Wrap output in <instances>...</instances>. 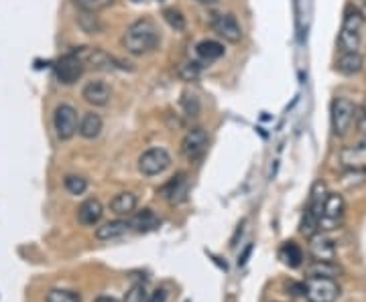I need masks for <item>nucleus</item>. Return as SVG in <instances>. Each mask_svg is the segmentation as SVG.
<instances>
[{"label":"nucleus","mask_w":366,"mask_h":302,"mask_svg":"<svg viewBox=\"0 0 366 302\" xmlns=\"http://www.w3.org/2000/svg\"><path fill=\"white\" fill-rule=\"evenodd\" d=\"M159 41H161V35H159V29L153 20L138 19L126 27L124 35L120 39V45L126 53L140 57L151 53L159 45Z\"/></svg>","instance_id":"f257e3e1"},{"label":"nucleus","mask_w":366,"mask_h":302,"mask_svg":"<svg viewBox=\"0 0 366 302\" xmlns=\"http://www.w3.org/2000/svg\"><path fill=\"white\" fill-rule=\"evenodd\" d=\"M362 17L356 8H348L344 20H342V29L338 35V47L342 53H352L358 51L360 41H362Z\"/></svg>","instance_id":"f03ea898"},{"label":"nucleus","mask_w":366,"mask_h":302,"mask_svg":"<svg viewBox=\"0 0 366 302\" xmlns=\"http://www.w3.org/2000/svg\"><path fill=\"white\" fill-rule=\"evenodd\" d=\"M356 112H358V108L348 97H336L332 102L329 118H332V130L336 136H346L350 132V128L356 120Z\"/></svg>","instance_id":"7ed1b4c3"},{"label":"nucleus","mask_w":366,"mask_h":302,"mask_svg":"<svg viewBox=\"0 0 366 302\" xmlns=\"http://www.w3.org/2000/svg\"><path fill=\"white\" fill-rule=\"evenodd\" d=\"M303 294L308 302H336L340 296V284L334 278H306Z\"/></svg>","instance_id":"20e7f679"},{"label":"nucleus","mask_w":366,"mask_h":302,"mask_svg":"<svg viewBox=\"0 0 366 302\" xmlns=\"http://www.w3.org/2000/svg\"><path fill=\"white\" fill-rule=\"evenodd\" d=\"M346 213V201L340 193H328L322 205V217L318 224V231H329L342 221Z\"/></svg>","instance_id":"39448f33"},{"label":"nucleus","mask_w":366,"mask_h":302,"mask_svg":"<svg viewBox=\"0 0 366 302\" xmlns=\"http://www.w3.org/2000/svg\"><path fill=\"white\" fill-rule=\"evenodd\" d=\"M79 126V116L77 110L70 104H59L53 112V130L59 140H72Z\"/></svg>","instance_id":"423d86ee"},{"label":"nucleus","mask_w":366,"mask_h":302,"mask_svg":"<svg viewBox=\"0 0 366 302\" xmlns=\"http://www.w3.org/2000/svg\"><path fill=\"white\" fill-rule=\"evenodd\" d=\"M169 167H171V154L161 146L147 149L138 156V170L145 177H157V174L165 172Z\"/></svg>","instance_id":"0eeeda50"},{"label":"nucleus","mask_w":366,"mask_h":302,"mask_svg":"<svg viewBox=\"0 0 366 302\" xmlns=\"http://www.w3.org/2000/svg\"><path fill=\"white\" fill-rule=\"evenodd\" d=\"M208 142H210L208 132H206L202 126H193V128H190L188 132L183 134L179 151H181L185 160L193 163V160L202 158L204 152L208 151Z\"/></svg>","instance_id":"6e6552de"},{"label":"nucleus","mask_w":366,"mask_h":302,"mask_svg":"<svg viewBox=\"0 0 366 302\" xmlns=\"http://www.w3.org/2000/svg\"><path fill=\"white\" fill-rule=\"evenodd\" d=\"M84 71H86V67L74 51L59 57L55 63V77L61 85H74L77 79L84 76Z\"/></svg>","instance_id":"1a4fd4ad"},{"label":"nucleus","mask_w":366,"mask_h":302,"mask_svg":"<svg viewBox=\"0 0 366 302\" xmlns=\"http://www.w3.org/2000/svg\"><path fill=\"white\" fill-rule=\"evenodd\" d=\"M74 53L84 63V67H92L96 71L115 69V55H108L100 47H77V49H74Z\"/></svg>","instance_id":"9d476101"},{"label":"nucleus","mask_w":366,"mask_h":302,"mask_svg":"<svg viewBox=\"0 0 366 302\" xmlns=\"http://www.w3.org/2000/svg\"><path fill=\"white\" fill-rule=\"evenodd\" d=\"M212 31L232 45L242 41V27L234 15H216L212 19Z\"/></svg>","instance_id":"9b49d317"},{"label":"nucleus","mask_w":366,"mask_h":302,"mask_svg":"<svg viewBox=\"0 0 366 302\" xmlns=\"http://www.w3.org/2000/svg\"><path fill=\"white\" fill-rule=\"evenodd\" d=\"M110 85L106 83V81H102V79H92V81H88L86 85H84V90H81V97H84V102H88L90 106H94V108H102V106H106L108 102H110Z\"/></svg>","instance_id":"f8f14e48"},{"label":"nucleus","mask_w":366,"mask_h":302,"mask_svg":"<svg viewBox=\"0 0 366 302\" xmlns=\"http://www.w3.org/2000/svg\"><path fill=\"white\" fill-rule=\"evenodd\" d=\"M309 254L315 258V260H326L332 262L336 260V244L329 240L326 233H313L309 238Z\"/></svg>","instance_id":"ddd939ff"},{"label":"nucleus","mask_w":366,"mask_h":302,"mask_svg":"<svg viewBox=\"0 0 366 302\" xmlns=\"http://www.w3.org/2000/svg\"><path fill=\"white\" fill-rule=\"evenodd\" d=\"M102 128H104L102 116L96 112H86L79 118L77 132H79L81 138H86V140H94V138H98L102 134Z\"/></svg>","instance_id":"4468645a"},{"label":"nucleus","mask_w":366,"mask_h":302,"mask_svg":"<svg viewBox=\"0 0 366 302\" xmlns=\"http://www.w3.org/2000/svg\"><path fill=\"white\" fill-rule=\"evenodd\" d=\"M102 215H104V207L98 199H86L77 207V219L81 226H96V224H100Z\"/></svg>","instance_id":"2eb2a0df"},{"label":"nucleus","mask_w":366,"mask_h":302,"mask_svg":"<svg viewBox=\"0 0 366 302\" xmlns=\"http://www.w3.org/2000/svg\"><path fill=\"white\" fill-rule=\"evenodd\" d=\"M129 224H131V229H135L138 233H149V231H153V229L161 226V219L157 217L153 209L145 207L133 213V219Z\"/></svg>","instance_id":"dca6fc26"},{"label":"nucleus","mask_w":366,"mask_h":302,"mask_svg":"<svg viewBox=\"0 0 366 302\" xmlns=\"http://www.w3.org/2000/svg\"><path fill=\"white\" fill-rule=\"evenodd\" d=\"M340 158H342V165L348 167V169L352 170H360L366 167V140L362 142H358V144H354V146H346L342 154H340Z\"/></svg>","instance_id":"f3484780"},{"label":"nucleus","mask_w":366,"mask_h":302,"mask_svg":"<svg viewBox=\"0 0 366 302\" xmlns=\"http://www.w3.org/2000/svg\"><path fill=\"white\" fill-rule=\"evenodd\" d=\"M161 195L169 201V203H181L188 195V177L181 172L174 177L163 189H161Z\"/></svg>","instance_id":"a211bd4d"},{"label":"nucleus","mask_w":366,"mask_h":302,"mask_svg":"<svg viewBox=\"0 0 366 302\" xmlns=\"http://www.w3.org/2000/svg\"><path fill=\"white\" fill-rule=\"evenodd\" d=\"M342 274V268L336 264L334 260L326 262V260H313L311 264L306 268V276L308 278H338Z\"/></svg>","instance_id":"6ab92c4d"},{"label":"nucleus","mask_w":366,"mask_h":302,"mask_svg":"<svg viewBox=\"0 0 366 302\" xmlns=\"http://www.w3.org/2000/svg\"><path fill=\"white\" fill-rule=\"evenodd\" d=\"M131 229V224L126 219H115V221H106L100 227H96V238L100 242H110L122 238L126 231Z\"/></svg>","instance_id":"aec40b11"},{"label":"nucleus","mask_w":366,"mask_h":302,"mask_svg":"<svg viewBox=\"0 0 366 302\" xmlns=\"http://www.w3.org/2000/svg\"><path fill=\"white\" fill-rule=\"evenodd\" d=\"M136 203H138V199H136L135 193L124 191V193L115 195V199L110 201V211L115 215H118V217H126V215H133L135 213Z\"/></svg>","instance_id":"412c9836"},{"label":"nucleus","mask_w":366,"mask_h":302,"mask_svg":"<svg viewBox=\"0 0 366 302\" xmlns=\"http://www.w3.org/2000/svg\"><path fill=\"white\" fill-rule=\"evenodd\" d=\"M365 67V57L360 55L358 51H352V53H342L338 63H336V69L342 74V76H356L360 74Z\"/></svg>","instance_id":"4be33fe9"},{"label":"nucleus","mask_w":366,"mask_h":302,"mask_svg":"<svg viewBox=\"0 0 366 302\" xmlns=\"http://www.w3.org/2000/svg\"><path fill=\"white\" fill-rule=\"evenodd\" d=\"M279 260L289 268H299L303 264V249L295 242H285L279 247Z\"/></svg>","instance_id":"5701e85b"},{"label":"nucleus","mask_w":366,"mask_h":302,"mask_svg":"<svg viewBox=\"0 0 366 302\" xmlns=\"http://www.w3.org/2000/svg\"><path fill=\"white\" fill-rule=\"evenodd\" d=\"M77 27L86 33V35H100L104 25L98 17V13H88V11H79L76 17Z\"/></svg>","instance_id":"b1692460"},{"label":"nucleus","mask_w":366,"mask_h":302,"mask_svg":"<svg viewBox=\"0 0 366 302\" xmlns=\"http://www.w3.org/2000/svg\"><path fill=\"white\" fill-rule=\"evenodd\" d=\"M195 53L204 61H216V59H220V57L224 55V45L214 41V39H206V41L197 43Z\"/></svg>","instance_id":"393cba45"},{"label":"nucleus","mask_w":366,"mask_h":302,"mask_svg":"<svg viewBox=\"0 0 366 302\" xmlns=\"http://www.w3.org/2000/svg\"><path fill=\"white\" fill-rule=\"evenodd\" d=\"M63 187L70 195H84L88 189V179H84L81 174H67L63 179Z\"/></svg>","instance_id":"a878e982"},{"label":"nucleus","mask_w":366,"mask_h":302,"mask_svg":"<svg viewBox=\"0 0 366 302\" xmlns=\"http://www.w3.org/2000/svg\"><path fill=\"white\" fill-rule=\"evenodd\" d=\"M45 302H81V296L76 290H65V288H53L47 292Z\"/></svg>","instance_id":"bb28decb"},{"label":"nucleus","mask_w":366,"mask_h":302,"mask_svg":"<svg viewBox=\"0 0 366 302\" xmlns=\"http://www.w3.org/2000/svg\"><path fill=\"white\" fill-rule=\"evenodd\" d=\"M77 11H88V13H100L106 11L115 4V0H74Z\"/></svg>","instance_id":"cd10ccee"},{"label":"nucleus","mask_w":366,"mask_h":302,"mask_svg":"<svg viewBox=\"0 0 366 302\" xmlns=\"http://www.w3.org/2000/svg\"><path fill=\"white\" fill-rule=\"evenodd\" d=\"M202 74V65L195 63V61H183L179 67H177V76L181 77L183 81H193L197 79Z\"/></svg>","instance_id":"c85d7f7f"},{"label":"nucleus","mask_w":366,"mask_h":302,"mask_svg":"<svg viewBox=\"0 0 366 302\" xmlns=\"http://www.w3.org/2000/svg\"><path fill=\"white\" fill-rule=\"evenodd\" d=\"M163 19H165V22H167L174 31H185V27H188L185 17H183L177 8H165V11H163Z\"/></svg>","instance_id":"c756f323"},{"label":"nucleus","mask_w":366,"mask_h":302,"mask_svg":"<svg viewBox=\"0 0 366 302\" xmlns=\"http://www.w3.org/2000/svg\"><path fill=\"white\" fill-rule=\"evenodd\" d=\"M181 108H183V112H185L188 118H197V116H200V110H202L197 95L185 92L183 97H181Z\"/></svg>","instance_id":"7c9ffc66"},{"label":"nucleus","mask_w":366,"mask_h":302,"mask_svg":"<svg viewBox=\"0 0 366 302\" xmlns=\"http://www.w3.org/2000/svg\"><path fill=\"white\" fill-rule=\"evenodd\" d=\"M145 301H147V290H145L143 284H135V286L126 292V296H124V302H145Z\"/></svg>","instance_id":"2f4dec72"},{"label":"nucleus","mask_w":366,"mask_h":302,"mask_svg":"<svg viewBox=\"0 0 366 302\" xmlns=\"http://www.w3.org/2000/svg\"><path fill=\"white\" fill-rule=\"evenodd\" d=\"M167 298H169V292H167L165 288H157V290H153V292L147 296V301L145 302H167Z\"/></svg>","instance_id":"473e14b6"},{"label":"nucleus","mask_w":366,"mask_h":302,"mask_svg":"<svg viewBox=\"0 0 366 302\" xmlns=\"http://www.w3.org/2000/svg\"><path fill=\"white\" fill-rule=\"evenodd\" d=\"M356 122H358V130L366 134V99L362 102V106L358 108V112H356Z\"/></svg>","instance_id":"72a5a7b5"},{"label":"nucleus","mask_w":366,"mask_h":302,"mask_svg":"<svg viewBox=\"0 0 366 302\" xmlns=\"http://www.w3.org/2000/svg\"><path fill=\"white\" fill-rule=\"evenodd\" d=\"M358 13H360V17H362V20L366 22V0H362V4H360V8H358Z\"/></svg>","instance_id":"f704fd0d"},{"label":"nucleus","mask_w":366,"mask_h":302,"mask_svg":"<svg viewBox=\"0 0 366 302\" xmlns=\"http://www.w3.org/2000/svg\"><path fill=\"white\" fill-rule=\"evenodd\" d=\"M94 302H118V301H116V298H112V296H98Z\"/></svg>","instance_id":"c9c22d12"},{"label":"nucleus","mask_w":366,"mask_h":302,"mask_svg":"<svg viewBox=\"0 0 366 302\" xmlns=\"http://www.w3.org/2000/svg\"><path fill=\"white\" fill-rule=\"evenodd\" d=\"M195 2H200V4H216L218 0H195Z\"/></svg>","instance_id":"e433bc0d"}]
</instances>
